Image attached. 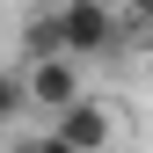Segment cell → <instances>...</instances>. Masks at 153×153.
<instances>
[{
    "mask_svg": "<svg viewBox=\"0 0 153 153\" xmlns=\"http://www.w3.org/2000/svg\"><path fill=\"white\" fill-rule=\"evenodd\" d=\"M124 29V15L109 7V0H59L51 7V36H59L66 59H95V51H109Z\"/></svg>",
    "mask_w": 153,
    "mask_h": 153,
    "instance_id": "obj_1",
    "label": "cell"
},
{
    "mask_svg": "<svg viewBox=\"0 0 153 153\" xmlns=\"http://www.w3.org/2000/svg\"><path fill=\"white\" fill-rule=\"evenodd\" d=\"M51 139H59V146H73V153H117L124 124H117V109H109V102L80 95L73 109H59V117H51Z\"/></svg>",
    "mask_w": 153,
    "mask_h": 153,
    "instance_id": "obj_2",
    "label": "cell"
},
{
    "mask_svg": "<svg viewBox=\"0 0 153 153\" xmlns=\"http://www.w3.org/2000/svg\"><path fill=\"white\" fill-rule=\"evenodd\" d=\"M22 80H29V102H44L51 117H59V109H73V102L88 95V88H80V59H29Z\"/></svg>",
    "mask_w": 153,
    "mask_h": 153,
    "instance_id": "obj_3",
    "label": "cell"
},
{
    "mask_svg": "<svg viewBox=\"0 0 153 153\" xmlns=\"http://www.w3.org/2000/svg\"><path fill=\"white\" fill-rule=\"evenodd\" d=\"M117 15H124V29H146L153 36V0H117Z\"/></svg>",
    "mask_w": 153,
    "mask_h": 153,
    "instance_id": "obj_4",
    "label": "cell"
},
{
    "mask_svg": "<svg viewBox=\"0 0 153 153\" xmlns=\"http://www.w3.org/2000/svg\"><path fill=\"white\" fill-rule=\"evenodd\" d=\"M7 153H44V139H15V146H7Z\"/></svg>",
    "mask_w": 153,
    "mask_h": 153,
    "instance_id": "obj_5",
    "label": "cell"
}]
</instances>
